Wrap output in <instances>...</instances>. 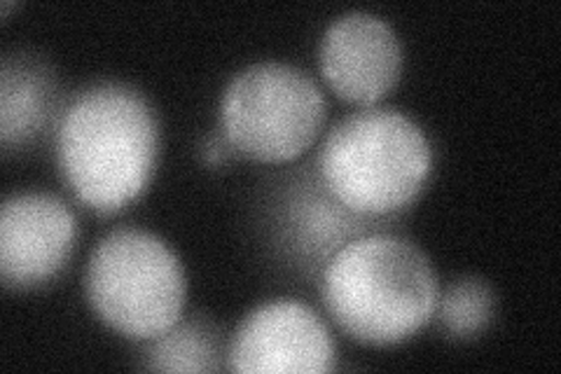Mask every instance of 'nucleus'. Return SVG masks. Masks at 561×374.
Returning <instances> with one entry per match:
<instances>
[{"mask_svg": "<svg viewBox=\"0 0 561 374\" xmlns=\"http://www.w3.org/2000/svg\"><path fill=\"white\" fill-rule=\"evenodd\" d=\"M222 335L214 320L192 316L146 342L144 367L152 372H220L225 367Z\"/></svg>", "mask_w": 561, "mask_h": 374, "instance_id": "nucleus-11", "label": "nucleus"}, {"mask_svg": "<svg viewBox=\"0 0 561 374\" xmlns=\"http://www.w3.org/2000/svg\"><path fill=\"white\" fill-rule=\"evenodd\" d=\"M321 291L332 320L370 347L410 340L433 318L440 295L431 260L389 231L346 243L328 262Z\"/></svg>", "mask_w": 561, "mask_h": 374, "instance_id": "nucleus-2", "label": "nucleus"}, {"mask_svg": "<svg viewBox=\"0 0 561 374\" xmlns=\"http://www.w3.org/2000/svg\"><path fill=\"white\" fill-rule=\"evenodd\" d=\"M78 220L47 192L14 194L0 211V276L12 291L38 288L68 264Z\"/></svg>", "mask_w": 561, "mask_h": 374, "instance_id": "nucleus-8", "label": "nucleus"}, {"mask_svg": "<svg viewBox=\"0 0 561 374\" xmlns=\"http://www.w3.org/2000/svg\"><path fill=\"white\" fill-rule=\"evenodd\" d=\"M316 165L346 208L367 218H393L424 190L433 150L408 115L365 109L332 127Z\"/></svg>", "mask_w": 561, "mask_h": 374, "instance_id": "nucleus-3", "label": "nucleus"}, {"mask_svg": "<svg viewBox=\"0 0 561 374\" xmlns=\"http://www.w3.org/2000/svg\"><path fill=\"white\" fill-rule=\"evenodd\" d=\"M57 109V80L51 68L31 55H8L0 70V140L22 148L38 136Z\"/></svg>", "mask_w": 561, "mask_h": 374, "instance_id": "nucleus-10", "label": "nucleus"}, {"mask_svg": "<svg viewBox=\"0 0 561 374\" xmlns=\"http://www.w3.org/2000/svg\"><path fill=\"white\" fill-rule=\"evenodd\" d=\"M227 361L239 374H321L335 367V344L313 309L276 299L241 320Z\"/></svg>", "mask_w": 561, "mask_h": 374, "instance_id": "nucleus-7", "label": "nucleus"}, {"mask_svg": "<svg viewBox=\"0 0 561 374\" xmlns=\"http://www.w3.org/2000/svg\"><path fill=\"white\" fill-rule=\"evenodd\" d=\"M325 122V97L305 70L267 61L241 70L220 101V132L230 146L262 165L302 157Z\"/></svg>", "mask_w": 561, "mask_h": 374, "instance_id": "nucleus-5", "label": "nucleus"}, {"mask_svg": "<svg viewBox=\"0 0 561 374\" xmlns=\"http://www.w3.org/2000/svg\"><path fill=\"white\" fill-rule=\"evenodd\" d=\"M433 316L451 340H476L496 316V295L484 279L466 276L437 295Z\"/></svg>", "mask_w": 561, "mask_h": 374, "instance_id": "nucleus-12", "label": "nucleus"}, {"mask_svg": "<svg viewBox=\"0 0 561 374\" xmlns=\"http://www.w3.org/2000/svg\"><path fill=\"white\" fill-rule=\"evenodd\" d=\"M319 64L323 80L340 99L375 105L398 84L402 49L381 16L348 12L325 31Z\"/></svg>", "mask_w": 561, "mask_h": 374, "instance_id": "nucleus-9", "label": "nucleus"}, {"mask_svg": "<svg viewBox=\"0 0 561 374\" xmlns=\"http://www.w3.org/2000/svg\"><path fill=\"white\" fill-rule=\"evenodd\" d=\"M84 291L103 324L136 342L171 330L185 307L181 260L160 237L136 227L101 239L87 264Z\"/></svg>", "mask_w": 561, "mask_h": 374, "instance_id": "nucleus-4", "label": "nucleus"}, {"mask_svg": "<svg viewBox=\"0 0 561 374\" xmlns=\"http://www.w3.org/2000/svg\"><path fill=\"white\" fill-rule=\"evenodd\" d=\"M272 204V235L280 256L302 274H321L342 248L365 235L386 231L393 218H367L346 208L313 165L290 173Z\"/></svg>", "mask_w": 561, "mask_h": 374, "instance_id": "nucleus-6", "label": "nucleus"}, {"mask_svg": "<svg viewBox=\"0 0 561 374\" xmlns=\"http://www.w3.org/2000/svg\"><path fill=\"white\" fill-rule=\"evenodd\" d=\"M59 169L76 197L96 213H117L148 188L160 155V124L136 89L101 82L61 115Z\"/></svg>", "mask_w": 561, "mask_h": 374, "instance_id": "nucleus-1", "label": "nucleus"}, {"mask_svg": "<svg viewBox=\"0 0 561 374\" xmlns=\"http://www.w3.org/2000/svg\"><path fill=\"white\" fill-rule=\"evenodd\" d=\"M199 155H202V162L206 167L220 169V167H227V162H230V159L237 155V150L230 146V140H227L220 132V134L204 138Z\"/></svg>", "mask_w": 561, "mask_h": 374, "instance_id": "nucleus-13", "label": "nucleus"}]
</instances>
